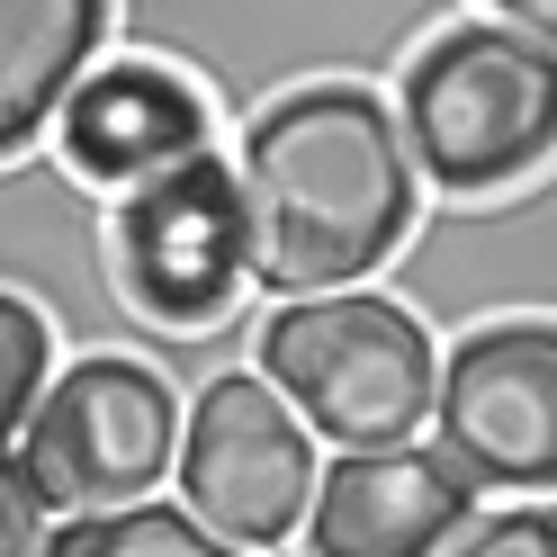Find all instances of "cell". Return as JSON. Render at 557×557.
<instances>
[{
    "label": "cell",
    "instance_id": "13",
    "mask_svg": "<svg viewBox=\"0 0 557 557\" xmlns=\"http://www.w3.org/2000/svg\"><path fill=\"white\" fill-rule=\"evenodd\" d=\"M441 557H557V504H504V512H476Z\"/></svg>",
    "mask_w": 557,
    "mask_h": 557
},
{
    "label": "cell",
    "instance_id": "9",
    "mask_svg": "<svg viewBox=\"0 0 557 557\" xmlns=\"http://www.w3.org/2000/svg\"><path fill=\"white\" fill-rule=\"evenodd\" d=\"M63 126V162L82 181H109V189H135L145 171H171L216 145V109L207 90L162 54H117V63H90L73 82V99L54 109Z\"/></svg>",
    "mask_w": 557,
    "mask_h": 557
},
{
    "label": "cell",
    "instance_id": "4",
    "mask_svg": "<svg viewBox=\"0 0 557 557\" xmlns=\"http://www.w3.org/2000/svg\"><path fill=\"white\" fill-rule=\"evenodd\" d=\"M18 468L46 495V512H117L145 504L181 459V396L145 351H82L46 377L37 413L18 423Z\"/></svg>",
    "mask_w": 557,
    "mask_h": 557
},
{
    "label": "cell",
    "instance_id": "12",
    "mask_svg": "<svg viewBox=\"0 0 557 557\" xmlns=\"http://www.w3.org/2000/svg\"><path fill=\"white\" fill-rule=\"evenodd\" d=\"M46 377H54V324H46L27 297L0 288V449L18 441L27 413H37Z\"/></svg>",
    "mask_w": 557,
    "mask_h": 557
},
{
    "label": "cell",
    "instance_id": "1",
    "mask_svg": "<svg viewBox=\"0 0 557 557\" xmlns=\"http://www.w3.org/2000/svg\"><path fill=\"white\" fill-rule=\"evenodd\" d=\"M234 189L252 225V288H360L423 216V171L369 82H297L234 135Z\"/></svg>",
    "mask_w": 557,
    "mask_h": 557
},
{
    "label": "cell",
    "instance_id": "5",
    "mask_svg": "<svg viewBox=\"0 0 557 557\" xmlns=\"http://www.w3.org/2000/svg\"><path fill=\"white\" fill-rule=\"evenodd\" d=\"M109 261L117 288L162 333H216L252 288V225H243L234 162L207 145L171 171H145L109 207Z\"/></svg>",
    "mask_w": 557,
    "mask_h": 557
},
{
    "label": "cell",
    "instance_id": "7",
    "mask_svg": "<svg viewBox=\"0 0 557 557\" xmlns=\"http://www.w3.org/2000/svg\"><path fill=\"white\" fill-rule=\"evenodd\" d=\"M432 441L476 495H557V315H485L449 333Z\"/></svg>",
    "mask_w": 557,
    "mask_h": 557
},
{
    "label": "cell",
    "instance_id": "11",
    "mask_svg": "<svg viewBox=\"0 0 557 557\" xmlns=\"http://www.w3.org/2000/svg\"><path fill=\"white\" fill-rule=\"evenodd\" d=\"M46 557H252V548H234L216 540L189 504H117V512H82V521H63V531L46 540Z\"/></svg>",
    "mask_w": 557,
    "mask_h": 557
},
{
    "label": "cell",
    "instance_id": "3",
    "mask_svg": "<svg viewBox=\"0 0 557 557\" xmlns=\"http://www.w3.org/2000/svg\"><path fill=\"white\" fill-rule=\"evenodd\" d=\"M252 369L333 449L413 441L432 423V396H441V342L387 288L270 297V315L252 324Z\"/></svg>",
    "mask_w": 557,
    "mask_h": 557
},
{
    "label": "cell",
    "instance_id": "14",
    "mask_svg": "<svg viewBox=\"0 0 557 557\" xmlns=\"http://www.w3.org/2000/svg\"><path fill=\"white\" fill-rule=\"evenodd\" d=\"M46 495L27 485V468H18V449H0V557H46Z\"/></svg>",
    "mask_w": 557,
    "mask_h": 557
},
{
    "label": "cell",
    "instance_id": "10",
    "mask_svg": "<svg viewBox=\"0 0 557 557\" xmlns=\"http://www.w3.org/2000/svg\"><path fill=\"white\" fill-rule=\"evenodd\" d=\"M117 0H0V162L27 153L109 46Z\"/></svg>",
    "mask_w": 557,
    "mask_h": 557
},
{
    "label": "cell",
    "instance_id": "6",
    "mask_svg": "<svg viewBox=\"0 0 557 557\" xmlns=\"http://www.w3.org/2000/svg\"><path fill=\"white\" fill-rule=\"evenodd\" d=\"M315 432L297 423V405L270 387L261 369H216L207 387L181 405V459L171 485L181 504L234 548H288L306 531V504H315Z\"/></svg>",
    "mask_w": 557,
    "mask_h": 557
},
{
    "label": "cell",
    "instance_id": "15",
    "mask_svg": "<svg viewBox=\"0 0 557 557\" xmlns=\"http://www.w3.org/2000/svg\"><path fill=\"white\" fill-rule=\"evenodd\" d=\"M476 10L521 27V37H540V46H557V0H476Z\"/></svg>",
    "mask_w": 557,
    "mask_h": 557
},
{
    "label": "cell",
    "instance_id": "8",
    "mask_svg": "<svg viewBox=\"0 0 557 557\" xmlns=\"http://www.w3.org/2000/svg\"><path fill=\"white\" fill-rule=\"evenodd\" d=\"M476 521V485L441 441L333 449L315 476L297 557H441Z\"/></svg>",
    "mask_w": 557,
    "mask_h": 557
},
{
    "label": "cell",
    "instance_id": "2",
    "mask_svg": "<svg viewBox=\"0 0 557 557\" xmlns=\"http://www.w3.org/2000/svg\"><path fill=\"white\" fill-rule=\"evenodd\" d=\"M396 126L432 198H495L557 162V46L504 18L432 27L396 73Z\"/></svg>",
    "mask_w": 557,
    "mask_h": 557
}]
</instances>
